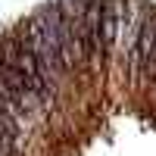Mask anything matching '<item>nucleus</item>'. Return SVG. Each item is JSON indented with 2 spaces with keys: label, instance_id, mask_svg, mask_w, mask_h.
I'll return each mask as SVG.
<instances>
[{
  "label": "nucleus",
  "instance_id": "f257e3e1",
  "mask_svg": "<svg viewBox=\"0 0 156 156\" xmlns=\"http://www.w3.org/2000/svg\"><path fill=\"white\" fill-rule=\"evenodd\" d=\"M0 59L16 66L19 72H25V78L31 81V94L41 103H53L56 97V84L50 81V75L41 69V62L34 59V53L19 41V34H0Z\"/></svg>",
  "mask_w": 156,
  "mask_h": 156
},
{
  "label": "nucleus",
  "instance_id": "f03ea898",
  "mask_svg": "<svg viewBox=\"0 0 156 156\" xmlns=\"http://www.w3.org/2000/svg\"><path fill=\"white\" fill-rule=\"evenodd\" d=\"M119 31H122V0H103L100 9V34L106 50H112L119 44Z\"/></svg>",
  "mask_w": 156,
  "mask_h": 156
},
{
  "label": "nucleus",
  "instance_id": "7ed1b4c3",
  "mask_svg": "<svg viewBox=\"0 0 156 156\" xmlns=\"http://www.w3.org/2000/svg\"><path fill=\"white\" fill-rule=\"evenodd\" d=\"M150 81H156V44H153V53L147 56V62H144V66H140V72H137L134 87H147Z\"/></svg>",
  "mask_w": 156,
  "mask_h": 156
}]
</instances>
